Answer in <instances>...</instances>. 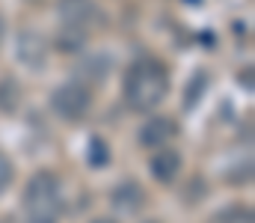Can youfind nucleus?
<instances>
[{
  "label": "nucleus",
  "instance_id": "1",
  "mask_svg": "<svg viewBox=\"0 0 255 223\" xmlns=\"http://www.w3.org/2000/svg\"><path fill=\"white\" fill-rule=\"evenodd\" d=\"M169 92V74L157 60H136L125 74V101L133 110L157 107Z\"/></svg>",
  "mask_w": 255,
  "mask_h": 223
},
{
  "label": "nucleus",
  "instance_id": "2",
  "mask_svg": "<svg viewBox=\"0 0 255 223\" xmlns=\"http://www.w3.org/2000/svg\"><path fill=\"white\" fill-rule=\"evenodd\" d=\"M63 215L60 179L48 170L36 173L24 188V218L27 223H57Z\"/></svg>",
  "mask_w": 255,
  "mask_h": 223
},
{
  "label": "nucleus",
  "instance_id": "3",
  "mask_svg": "<svg viewBox=\"0 0 255 223\" xmlns=\"http://www.w3.org/2000/svg\"><path fill=\"white\" fill-rule=\"evenodd\" d=\"M89 104H92V95H89V89H86L83 83H63V86H57L54 95H51L54 113H57L60 119H65V122L83 119L86 110H89Z\"/></svg>",
  "mask_w": 255,
  "mask_h": 223
},
{
  "label": "nucleus",
  "instance_id": "4",
  "mask_svg": "<svg viewBox=\"0 0 255 223\" xmlns=\"http://www.w3.org/2000/svg\"><path fill=\"white\" fill-rule=\"evenodd\" d=\"M60 18H63L65 30H77L86 36V30H92L101 15L92 0H60Z\"/></svg>",
  "mask_w": 255,
  "mask_h": 223
},
{
  "label": "nucleus",
  "instance_id": "5",
  "mask_svg": "<svg viewBox=\"0 0 255 223\" xmlns=\"http://www.w3.org/2000/svg\"><path fill=\"white\" fill-rule=\"evenodd\" d=\"M175 131H178V125H175L172 119L154 116V119H148V122L139 128V143L145 149H157V146H163V143H169V140L175 137Z\"/></svg>",
  "mask_w": 255,
  "mask_h": 223
},
{
  "label": "nucleus",
  "instance_id": "6",
  "mask_svg": "<svg viewBox=\"0 0 255 223\" xmlns=\"http://www.w3.org/2000/svg\"><path fill=\"white\" fill-rule=\"evenodd\" d=\"M18 57L21 63H27L30 69H42L45 66V57H48V45L39 33H21L18 39Z\"/></svg>",
  "mask_w": 255,
  "mask_h": 223
},
{
  "label": "nucleus",
  "instance_id": "7",
  "mask_svg": "<svg viewBox=\"0 0 255 223\" xmlns=\"http://www.w3.org/2000/svg\"><path fill=\"white\" fill-rule=\"evenodd\" d=\"M145 203V194L136 182H125L113 191V209L116 212H125V215H136Z\"/></svg>",
  "mask_w": 255,
  "mask_h": 223
},
{
  "label": "nucleus",
  "instance_id": "8",
  "mask_svg": "<svg viewBox=\"0 0 255 223\" xmlns=\"http://www.w3.org/2000/svg\"><path fill=\"white\" fill-rule=\"evenodd\" d=\"M178 167H181V158H178V152H172V149H163V152H157V155L151 158V176H154L157 182H172V179L178 176Z\"/></svg>",
  "mask_w": 255,
  "mask_h": 223
},
{
  "label": "nucleus",
  "instance_id": "9",
  "mask_svg": "<svg viewBox=\"0 0 255 223\" xmlns=\"http://www.w3.org/2000/svg\"><path fill=\"white\" fill-rule=\"evenodd\" d=\"M86 161H89V167H95V170H101V167L110 164V146H107L104 137H92V140H89Z\"/></svg>",
  "mask_w": 255,
  "mask_h": 223
},
{
  "label": "nucleus",
  "instance_id": "10",
  "mask_svg": "<svg viewBox=\"0 0 255 223\" xmlns=\"http://www.w3.org/2000/svg\"><path fill=\"white\" fill-rule=\"evenodd\" d=\"M205 89H208V72H199L190 77V83H187V92H184V107H196L199 101H202V95H205Z\"/></svg>",
  "mask_w": 255,
  "mask_h": 223
},
{
  "label": "nucleus",
  "instance_id": "11",
  "mask_svg": "<svg viewBox=\"0 0 255 223\" xmlns=\"http://www.w3.org/2000/svg\"><path fill=\"white\" fill-rule=\"evenodd\" d=\"M18 101H21V89H18V83H15L12 77L0 80V110L12 113V110L18 107Z\"/></svg>",
  "mask_w": 255,
  "mask_h": 223
},
{
  "label": "nucleus",
  "instance_id": "12",
  "mask_svg": "<svg viewBox=\"0 0 255 223\" xmlns=\"http://www.w3.org/2000/svg\"><path fill=\"white\" fill-rule=\"evenodd\" d=\"M211 223H253V212L250 209H241V206H232V209L220 212Z\"/></svg>",
  "mask_w": 255,
  "mask_h": 223
},
{
  "label": "nucleus",
  "instance_id": "13",
  "mask_svg": "<svg viewBox=\"0 0 255 223\" xmlns=\"http://www.w3.org/2000/svg\"><path fill=\"white\" fill-rule=\"evenodd\" d=\"M9 182H12V161L0 152V191H6Z\"/></svg>",
  "mask_w": 255,
  "mask_h": 223
},
{
  "label": "nucleus",
  "instance_id": "14",
  "mask_svg": "<svg viewBox=\"0 0 255 223\" xmlns=\"http://www.w3.org/2000/svg\"><path fill=\"white\" fill-rule=\"evenodd\" d=\"M0 39H3V18H0Z\"/></svg>",
  "mask_w": 255,
  "mask_h": 223
},
{
  "label": "nucleus",
  "instance_id": "15",
  "mask_svg": "<svg viewBox=\"0 0 255 223\" xmlns=\"http://www.w3.org/2000/svg\"><path fill=\"white\" fill-rule=\"evenodd\" d=\"M92 223H113V221H104V218H101V221H92Z\"/></svg>",
  "mask_w": 255,
  "mask_h": 223
},
{
  "label": "nucleus",
  "instance_id": "16",
  "mask_svg": "<svg viewBox=\"0 0 255 223\" xmlns=\"http://www.w3.org/2000/svg\"><path fill=\"white\" fill-rule=\"evenodd\" d=\"M187 3H202V0H187Z\"/></svg>",
  "mask_w": 255,
  "mask_h": 223
},
{
  "label": "nucleus",
  "instance_id": "17",
  "mask_svg": "<svg viewBox=\"0 0 255 223\" xmlns=\"http://www.w3.org/2000/svg\"><path fill=\"white\" fill-rule=\"evenodd\" d=\"M148 223H157V221H148Z\"/></svg>",
  "mask_w": 255,
  "mask_h": 223
}]
</instances>
